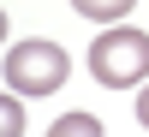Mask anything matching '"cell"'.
I'll list each match as a JSON object with an SVG mask.
<instances>
[{"instance_id":"7a4b0ae2","label":"cell","mask_w":149,"mask_h":137,"mask_svg":"<svg viewBox=\"0 0 149 137\" xmlns=\"http://www.w3.org/2000/svg\"><path fill=\"white\" fill-rule=\"evenodd\" d=\"M90 78L102 90H131L137 78H149V36L143 30H102L90 42Z\"/></svg>"},{"instance_id":"8992f818","label":"cell","mask_w":149,"mask_h":137,"mask_svg":"<svg viewBox=\"0 0 149 137\" xmlns=\"http://www.w3.org/2000/svg\"><path fill=\"white\" fill-rule=\"evenodd\" d=\"M137 125H143V131H149V90H143V95H137Z\"/></svg>"},{"instance_id":"5b68a950","label":"cell","mask_w":149,"mask_h":137,"mask_svg":"<svg viewBox=\"0 0 149 137\" xmlns=\"http://www.w3.org/2000/svg\"><path fill=\"white\" fill-rule=\"evenodd\" d=\"M0 131H6V137H18V131H24V107L12 102V90H6V102H0Z\"/></svg>"},{"instance_id":"277c9868","label":"cell","mask_w":149,"mask_h":137,"mask_svg":"<svg viewBox=\"0 0 149 137\" xmlns=\"http://www.w3.org/2000/svg\"><path fill=\"white\" fill-rule=\"evenodd\" d=\"M48 131H54V137H95L102 119H95V113H66V119H54Z\"/></svg>"},{"instance_id":"6da1fadb","label":"cell","mask_w":149,"mask_h":137,"mask_svg":"<svg viewBox=\"0 0 149 137\" xmlns=\"http://www.w3.org/2000/svg\"><path fill=\"white\" fill-rule=\"evenodd\" d=\"M66 78H72V60H66L60 42L24 36V42L6 48V90L12 95H54Z\"/></svg>"},{"instance_id":"3957f363","label":"cell","mask_w":149,"mask_h":137,"mask_svg":"<svg viewBox=\"0 0 149 137\" xmlns=\"http://www.w3.org/2000/svg\"><path fill=\"white\" fill-rule=\"evenodd\" d=\"M131 6H137V0H72V12L90 18V24H119Z\"/></svg>"}]
</instances>
